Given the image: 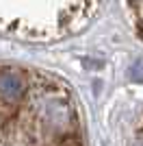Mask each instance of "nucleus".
<instances>
[{
    "label": "nucleus",
    "mask_w": 143,
    "mask_h": 146,
    "mask_svg": "<svg viewBox=\"0 0 143 146\" xmlns=\"http://www.w3.org/2000/svg\"><path fill=\"white\" fill-rule=\"evenodd\" d=\"M0 146H85L72 90L41 70L0 63Z\"/></svg>",
    "instance_id": "obj_1"
}]
</instances>
